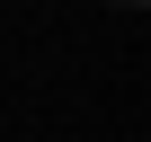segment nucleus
Returning <instances> with one entry per match:
<instances>
[{
  "mask_svg": "<svg viewBox=\"0 0 151 142\" xmlns=\"http://www.w3.org/2000/svg\"><path fill=\"white\" fill-rule=\"evenodd\" d=\"M116 9H142V0H116Z\"/></svg>",
  "mask_w": 151,
  "mask_h": 142,
  "instance_id": "nucleus-1",
  "label": "nucleus"
}]
</instances>
